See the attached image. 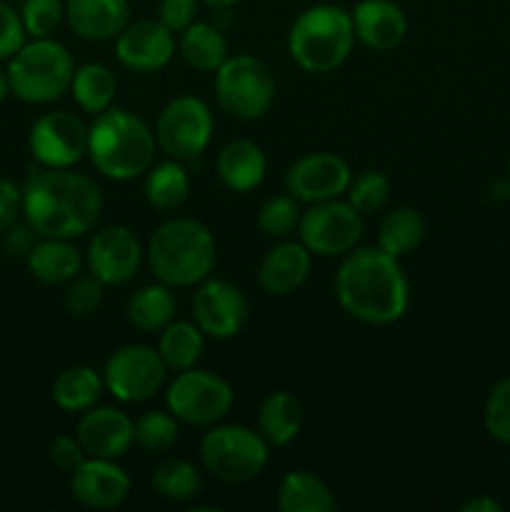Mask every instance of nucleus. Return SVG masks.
<instances>
[{
  "label": "nucleus",
  "mask_w": 510,
  "mask_h": 512,
  "mask_svg": "<svg viewBox=\"0 0 510 512\" xmlns=\"http://www.w3.org/2000/svg\"><path fill=\"white\" fill-rule=\"evenodd\" d=\"M20 190L25 223L40 238H78L90 233L103 213L98 185L70 168L33 170Z\"/></svg>",
  "instance_id": "1"
},
{
  "label": "nucleus",
  "mask_w": 510,
  "mask_h": 512,
  "mask_svg": "<svg viewBox=\"0 0 510 512\" xmlns=\"http://www.w3.org/2000/svg\"><path fill=\"white\" fill-rule=\"evenodd\" d=\"M335 298L358 323L390 325L410 305L408 275L383 248H353L335 273Z\"/></svg>",
  "instance_id": "2"
},
{
  "label": "nucleus",
  "mask_w": 510,
  "mask_h": 512,
  "mask_svg": "<svg viewBox=\"0 0 510 512\" xmlns=\"http://www.w3.org/2000/svg\"><path fill=\"white\" fill-rule=\"evenodd\" d=\"M155 133L130 110L108 108L88 128V158L110 180H135L155 158Z\"/></svg>",
  "instance_id": "3"
},
{
  "label": "nucleus",
  "mask_w": 510,
  "mask_h": 512,
  "mask_svg": "<svg viewBox=\"0 0 510 512\" xmlns=\"http://www.w3.org/2000/svg\"><path fill=\"white\" fill-rule=\"evenodd\" d=\"M150 270L170 288H193L215 268V238L200 220H165L145 248Z\"/></svg>",
  "instance_id": "4"
},
{
  "label": "nucleus",
  "mask_w": 510,
  "mask_h": 512,
  "mask_svg": "<svg viewBox=\"0 0 510 512\" xmlns=\"http://www.w3.org/2000/svg\"><path fill=\"white\" fill-rule=\"evenodd\" d=\"M355 43L350 10L320 3L303 10L290 25L288 53L305 73H330L348 60Z\"/></svg>",
  "instance_id": "5"
},
{
  "label": "nucleus",
  "mask_w": 510,
  "mask_h": 512,
  "mask_svg": "<svg viewBox=\"0 0 510 512\" xmlns=\"http://www.w3.org/2000/svg\"><path fill=\"white\" fill-rule=\"evenodd\" d=\"M75 63L63 43L53 38H33L10 58V93L30 105H45L63 98L73 83Z\"/></svg>",
  "instance_id": "6"
},
{
  "label": "nucleus",
  "mask_w": 510,
  "mask_h": 512,
  "mask_svg": "<svg viewBox=\"0 0 510 512\" xmlns=\"http://www.w3.org/2000/svg\"><path fill=\"white\" fill-rule=\"evenodd\" d=\"M265 438L245 425H215L200 440V460L223 483L243 485L268 465Z\"/></svg>",
  "instance_id": "7"
},
{
  "label": "nucleus",
  "mask_w": 510,
  "mask_h": 512,
  "mask_svg": "<svg viewBox=\"0 0 510 512\" xmlns=\"http://www.w3.org/2000/svg\"><path fill=\"white\" fill-rule=\"evenodd\" d=\"M215 98L235 120H258L275 100V78L255 55H233L215 70Z\"/></svg>",
  "instance_id": "8"
},
{
  "label": "nucleus",
  "mask_w": 510,
  "mask_h": 512,
  "mask_svg": "<svg viewBox=\"0 0 510 512\" xmlns=\"http://www.w3.org/2000/svg\"><path fill=\"white\" fill-rule=\"evenodd\" d=\"M170 413L185 425H208L220 423L230 413L233 405V388L220 375L208 370H180L165 393Z\"/></svg>",
  "instance_id": "9"
},
{
  "label": "nucleus",
  "mask_w": 510,
  "mask_h": 512,
  "mask_svg": "<svg viewBox=\"0 0 510 512\" xmlns=\"http://www.w3.org/2000/svg\"><path fill=\"white\" fill-rule=\"evenodd\" d=\"M213 138V113L208 103L195 95H180L165 103L155 123V143L168 158L193 160Z\"/></svg>",
  "instance_id": "10"
},
{
  "label": "nucleus",
  "mask_w": 510,
  "mask_h": 512,
  "mask_svg": "<svg viewBox=\"0 0 510 512\" xmlns=\"http://www.w3.org/2000/svg\"><path fill=\"white\" fill-rule=\"evenodd\" d=\"M300 243L320 258L348 255L363 235V215L348 200L313 203L298 223Z\"/></svg>",
  "instance_id": "11"
},
{
  "label": "nucleus",
  "mask_w": 510,
  "mask_h": 512,
  "mask_svg": "<svg viewBox=\"0 0 510 512\" xmlns=\"http://www.w3.org/2000/svg\"><path fill=\"white\" fill-rule=\"evenodd\" d=\"M165 363L150 345H123L103 368V385L120 403H143L160 390L165 380Z\"/></svg>",
  "instance_id": "12"
},
{
  "label": "nucleus",
  "mask_w": 510,
  "mask_h": 512,
  "mask_svg": "<svg viewBox=\"0 0 510 512\" xmlns=\"http://www.w3.org/2000/svg\"><path fill=\"white\" fill-rule=\"evenodd\" d=\"M28 148L40 168H73L88 155V125L68 110L45 113L30 128Z\"/></svg>",
  "instance_id": "13"
},
{
  "label": "nucleus",
  "mask_w": 510,
  "mask_h": 512,
  "mask_svg": "<svg viewBox=\"0 0 510 512\" xmlns=\"http://www.w3.org/2000/svg\"><path fill=\"white\" fill-rule=\"evenodd\" d=\"M193 323L215 340H230L248 323V300L238 285L205 278L193 295Z\"/></svg>",
  "instance_id": "14"
},
{
  "label": "nucleus",
  "mask_w": 510,
  "mask_h": 512,
  "mask_svg": "<svg viewBox=\"0 0 510 512\" xmlns=\"http://www.w3.org/2000/svg\"><path fill=\"white\" fill-rule=\"evenodd\" d=\"M350 168L333 153H310L285 170V190L298 203H323L340 198L350 185Z\"/></svg>",
  "instance_id": "15"
},
{
  "label": "nucleus",
  "mask_w": 510,
  "mask_h": 512,
  "mask_svg": "<svg viewBox=\"0 0 510 512\" xmlns=\"http://www.w3.org/2000/svg\"><path fill=\"white\" fill-rule=\"evenodd\" d=\"M85 260H88L90 275L103 285H123L138 273L143 248L130 228L108 225L93 235Z\"/></svg>",
  "instance_id": "16"
},
{
  "label": "nucleus",
  "mask_w": 510,
  "mask_h": 512,
  "mask_svg": "<svg viewBox=\"0 0 510 512\" xmlns=\"http://www.w3.org/2000/svg\"><path fill=\"white\" fill-rule=\"evenodd\" d=\"M173 53L175 35L160 20L128 23L115 40V55L120 65L133 73H155L170 63Z\"/></svg>",
  "instance_id": "17"
},
{
  "label": "nucleus",
  "mask_w": 510,
  "mask_h": 512,
  "mask_svg": "<svg viewBox=\"0 0 510 512\" xmlns=\"http://www.w3.org/2000/svg\"><path fill=\"white\" fill-rule=\"evenodd\" d=\"M70 493L83 508L113 510L128 498L130 478L115 460L85 458L70 473Z\"/></svg>",
  "instance_id": "18"
},
{
  "label": "nucleus",
  "mask_w": 510,
  "mask_h": 512,
  "mask_svg": "<svg viewBox=\"0 0 510 512\" xmlns=\"http://www.w3.org/2000/svg\"><path fill=\"white\" fill-rule=\"evenodd\" d=\"M75 438L88 458L118 460L133 448L135 423L118 408H90L78 420Z\"/></svg>",
  "instance_id": "19"
},
{
  "label": "nucleus",
  "mask_w": 510,
  "mask_h": 512,
  "mask_svg": "<svg viewBox=\"0 0 510 512\" xmlns=\"http://www.w3.org/2000/svg\"><path fill=\"white\" fill-rule=\"evenodd\" d=\"M355 38L370 50H393L408 33V18L393 0H360L353 10Z\"/></svg>",
  "instance_id": "20"
},
{
  "label": "nucleus",
  "mask_w": 510,
  "mask_h": 512,
  "mask_svg": "<svg viewBox=\"0 0 510 512\" xmlns=\"http://www.w3.org/2000/svg\"><path fill=\"white\" fill-rule=\"evenodd\" d=\"M310 265H313V253L303 243L283 240L273 245L260 263V288L275 298L295 293L310 275Z\"/></svg>",
  "instance_id": "21"
},
{
  "label": "nucleus",
  "mask_w": 510,
  "mask_h": 512,
  "mask_svg": "<svg viewBox=\"0 0 510 512\" xmlns=\"http://www.w3.org/2000/svg\"><path fill=\"white\" fill-rule=\"evenodd\" d=\"M65 20L85 40H110L130 23L128 0H68Z\"/></svg>",
  "instance_id": "22"
},
{
  "label": "nucleus",
  "mask_w": 510,
  "mask_h": 512,
  "mask_svg": "<svg viewBox=\"0 0 510 512\" xmlns=\"http://www.w3.org/2000/svg\"><path fill=\"white\" fill-rule=\"evenodd\" d=\"M218 178L233 193H250L258 188L268 170L263 148L253 140H230L218 153Z\"/></svg>",
  "instance_id": "23"
},
{
  "label": "nucleus",
  "mask_w": 510,
  "mask_h": 512,
  "mask_svg": "<svg viewBox=\"0 0 510 512\" xmlns=\"http://www.w3.org/2000/svg\"><path fill=\"white\" fill-rule=\"evenodd\" d=\"M25 263L30 275L43 285L70 283L83 268V258L68 238H40Z\"/></svg>",
  "instance_id": "24"
},
{
  "label": "nucleus",
  "mask_w": 510,
  "mask_h": 512,
  "mask_svg": "<svg viewBox=\"0 0 510 512\" xmlns=\"http://www.w3.org/2000/svg\"><path fill=\"white\" fill-rule=\"evenodd\" d=\"M303 428V405L288 390H275L260 403L258 433L273 448H285Z\"/></svg>",
  "instance_id": "25"
},
{
  "label": "nucleus",
  "mask_w": 510,
  "mask_h": 512,
  "mask_svg": "<svg viewBox=\"0 0 510 512\" xmlns=\"http://www.w3.org/2000/svg\"><path fill=\"white\" fill-rule=\"evenodd\" d=\"M338 508L335 495L315 473L293 470L280 480L278 510L280 512H333Z\"/></svg>",
  "instance_id": "26"
},
{
  "label": "nucleus",
  "mask_w": 510,
  "mask_h": 512,
  "mask_svg": "<svg viewBox=\"0 0 510 512\" xmlns=\"http://www.w3.org/2000/svg\"><path fill=\"white\" fill-rule=\"evenodd\" d=\"M178 50L190 68L203 70V73H215L230 58L228 40L210 23H190L180 33Z\"/></svg>",
  "instance_id": "27"
},
{
  "label": "nucleus",
  "mask_w": 510,
  "mask_h": 512,
  "mask_svg": "<svg viewBox=\"0 0 510 512\" xmlns=\"http://www.w3.org/2000/svg\"><path fill=\"white\" fill-rule=\"evenodd\" d=\"M103 378L88 365H70L60 370L53 383V403L65 413H85L103 393Z\"/></svg>",
  "instance_id": "28"
},
{
  "label": "nucleus",
  "mask_w": 510,
  "mask_h": 512,
  "mask_svg": "<svg viewBox=\"0 0 510 512\" xmlns=\"http://www.w3.org/2000/svg\"><path fill=\"white\" fill-rule=\"evenodd\" d=\"M70 93H73V100L83 113L98 115L113 105L115 93H118V80L108 65L85 63L75 68Z\"/></svg>",
  "instance_id": "29"
},
{
  "label": "nucleus",
  "mask_w": 510,
  "mask_h": 512,
  "mask_svg": "<svg viewBox=\"0 0 510 512\" xmlns=\"http://www.w3.org/2000/svg\"><path fill=\"white\" fill-rule=\"evenodd\" d=\"M425 238V218L420 210L410 208V205H400V208L390 210L378 228V248L393 258H403V255L413 253Z\"/></svg>",
  "instance_id": "30"
},
{
  "label": "nucleus",
  "mask_w": 510,
  "mask_h": 512,
  "mask_svg": "<svg viewBox=\"0 0 510 512\" xmlns=\"http://www.w3.org/2000/svg\"><path fill=\"white\" fill-rule=\"evenodd\" d=\"M173 288L165 283L145 285L128 300V320L143 333H160L175 315Z\"/></svg>",
  "instance_id": "31"
},
{
  "label": "nucleus",
  "mask_w": 510,
  "mask_h": 512,
  "mask_svg": "<svg viewBox=\"0 0 510 512\" xmlns=\"http://www.w3.org/2000/svg\"><path fill=\"white\" fill-rule=\"evenodd\" d=\"M203 348V330L195 323H188V320H175V323H168L160 330L158 353L163 358L165 368L175 370V373L195 368V363L203 355Z\"/></svg>",
  "instance_id": "32"
},
{
  "label": "nucleus",
  "mask_w": 510,
  "mask_h": 512,
  "mask_svg": "<svg viewBox=\"0 0 510 512\" xmlns=\"http://www.w3.org/2000/svg\"><path fill=\"white\" fill-rule=\"evenodd\" d=\"M145 200L155 210H178L188 200L190 178L180 160H165L160 165H150L145 175Z\"/></svg>",
  "instance_id": "33"
},
{
  "label": "nucleus",
  "mask_w": 510,
  "mask_h": 512,
  "mask_svg": "<svg viewBox=\"0 0 510 512\" xmlns=\"http://www.w3.org/2000/svg\"><path fill=\"white\" fill-rule=\"evenodd\" d=\"M150 483H153L155 493L170 503H188V500L198 498L200 488H203L198 468L180 458H170L155 465Z\"/></svg>",
  "instance_id": "34"
},
{
  "label": "nucleus",
  "mask_w": 510,
  "mask_h": 512,
  "mask_svg": "<svg viewBox=\"0 0 510 512\" xmlns=\"http://www.w3.org/2000/svg\"><path fill=\"white\" fill-rule=\"evenodd\" d=\"M178 440V418L170 410H148L135 420V443L148 453H165Z\"/></svg>",
  "instance_id": "35"
},
{
  "label": "nucleus",
  "mask_w": 510,
  "mask_h": 512,
  "mask_svg": "<svg viewBox=\"0 0 510 512\" xmlns=\"http://www.w3.org/2000/svg\"><path fill=\"white\" fill-rule=\"evenodd\" d=\"M348 203L358 210L360 215H373L388 203L390 198V178L380 170H363L358 178H350L348 185Z\"/></svg>",
  "instance_id": "36"
},
{
  "label": "nucleus",
  "mask_w": 510,
  "mask_h": 512,
  "mask_svg": "<svg viewBox=\"0 0 510 512\" xmlns=\"http://www.w3.org/2000/svg\"><path fill=\"white\" fill-rule=\"evenodd\" d=\"M298 200L293 195H273L265 200L258 210V228L268 238H285L293 233L300 223Z\"/></svg>",
  "instance_id": "37"
},
{
  "label": "nucleus",
  "mask_w": 510,
  "mask_h": 512,
  "mask_svg": "<svg viewBox=\"0 0 510 512\" xmlns=\"http://www.w3.org/2000/svg\"><path fill=\"white\" fill-rule=\"evenodd\" d=\"M65 18L63 0H23L20 20L30 38H50Z\"/></svg>",
  "instance_id": "38"
},
{
  "label": "nucleus",
  "mask_w": 510,
  "mask_h": 512,
  "mask_svg": "<svg viewBox=\"0 0 510 512\" xmlns=\"http://www.w3.org/2000/svg\"><path fill=\"white\" fill-rule=\"evenodd\" d=\"M485 430L498 443L510 445V375L493 385L483 413Z\"/></svg>",
  "instance_id": "39"
},
{
  "label": "nucleus",
  "mask_w": 510,
  "mask_h": 512,
  "mask_svg": "<svg viewBox=\"0 0 510 512\" xmlns=\"http://www.w3.org/2000/svg\"><path fill=\"white\" fill-rule=\"evenodd\" d=\"M103 288L98 278H73L70 288L65 290V310L73 318H88L103 305Z\"/></svg>",
  "instance_id": "40"
},
{
  "label": "nucleus",
  "mask_w": 510,
  "mask_h": 512,
  "mask_svg": "<svg viewBox=\"0 0 510 512\" xmlns=\"http://www.w3.org/2000/svg\"><path fill=\"white\" fill-rule=\"evenodd\" d=\"M25 43V28L20 13L0 0V60H10Z\"/></svg>",
  "instance_id": "41"
},
{
  "label": "nucleus",
  "mask_w": 510,
  "mask_h": 512,
  "mask_svg": "<svg viewBox=\"0 0 510 512\" xmlns=\"http://www.w3.org/2000/svg\"><path fill=\"white\" fill-rule=\"evenodd\" d=\"M200 0H160L158 20L173 33H183L190 23H195Z\"/></svg>",
  "instance_id": "42"
},
{
  "label": "nucleus",
  "mask_w": 510,
  "mask_h": 512,
  "mask_svg": "<svg viewBox=\"0 0 510 512\" xmlns=\"http://www.w3.org/2000/svg\"><path fill=\"white\" fill-rule=\"evenodd\" d=\"M88 458L83 450V445L78 443V438H70V435H58V438L50 443V460L55 463V468H60L63 473H73L83 460Z\"/></svg>",
  "instance_id": "43"
},
{
  "label": "nucleus",
  "mask_w": 510,
  "mask_h": 512,
  "mask_svg": "<svg viewBox=\"0 0 510 512\" xmlns=\"http://www.w3.org/2000/svg\"><path fill=\"white\" fill-rule=\"evenodd\" d=\"M20 213H23V190L13 180L0 178V233L18 223Z\"/></svg>",
  "instance_id": "44"
},
{
  "label": "nucleus",
  "mask_w": 510,
  "mask_h": 512,
  "mask_svg": "<svg viewBox=\"0 0 510 512\" xmlns=\"http://www.w3.org/2000/svg\"><path fill=\"white\" fill-rule=\"evenodd\" d=\"M40 235L30 228L28 223H13L5 230L3 248L5 253L13 255V258H28V253L33 250V245L38 243Z\"/></svg>",
  "instance_id": "45"
},
{
  "label": "nucleus",
  "mask_w": 510,
  "mask_h": 512,
  "mask_svg": "<svg viewBox=\"0 0 510 512\" xmlns=\"http://www.w3.org/2000/svg\"><path fill=\"white\" fill-rule=\"evenodd\" d=\"M500 510H503V505H500L498 500L488 498V495H478V498L460 505V512H500Z\"/></svg>",
  "instance_id": "46"
},
{
  "label": "nucleus",
  "mask_w": 510,
  "mask_h": 512,
  "mask_svg": "<svg viewBox=\"0 0 510 512\" xmlns=\"http://www.w3.org/2000/svg\"><path fill=\"white\" fill-rule=\"evenodd\" d=\"M200 3H205L208 8H215V10H228L233 8L235 3H240V0H200Z\"/></svg>",
  "instance_id": "47"
},
{
  "label": "nucleus",
  "mask_w": 510,
  "mask_h": 512,
  "mask_svg": "<svg viewBox=\"0 0 510 512\" xmlns=\"http://www.w3.org/2000/svg\"><path fill=\"white\" fill-rule=\"evenodd\" d=\"M10 95V83H8V75L3 73V70H0V103H3L5 98H8Z\"/></svg>",
  "instance_id": "48"
},
{
  "label": "nucleus",
  "mask_w": 510,
  "mask_h": 512,
  "mask_svg": "<svg viewBox=\"0 0 510 512\" xmlns=\"http://www.w3.org/2000/svg\"><path fill=\"white\" fill-rule=\"evenodd\" d=\"M508 178H510V160H508Z\"/></svg>",
  "instance_id": "49"
}]
</instances>
